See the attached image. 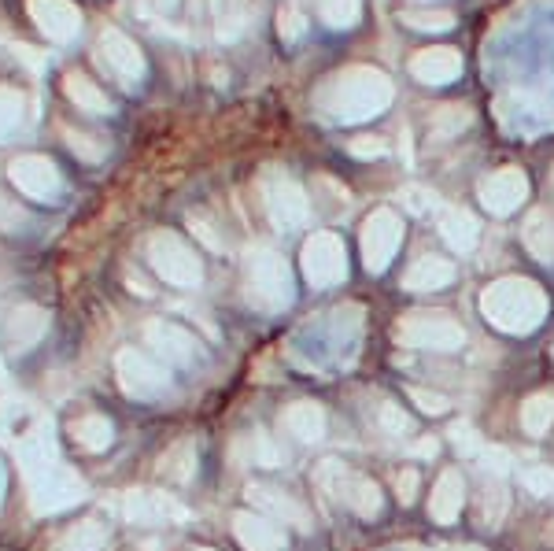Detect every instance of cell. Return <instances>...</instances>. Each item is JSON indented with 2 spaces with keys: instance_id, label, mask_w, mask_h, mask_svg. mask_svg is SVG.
<instances>
[{
  "instance_id": "11",
  "label": "cell",
  "mask_w": 554,
  "mask_h": 551,
  "mask_svg": "<svg viewBox=\"0 0 554 551\" xmlns=\"http://www.w3.org/2000/svg\"><path fill=\"white\" fill-rule=\"evenodd\" d=\"M462 503H466V478L451 466V470H444L436 478L433 492H429V518L440 522V526H451L458 511H462Z\"/></svg>"
},
{
  "instance_id": "12",
  "label": "cell",
  "mask_w": 554,
  "mask_h": 551,
  "mask_svg": "<svg viewBox=\"0 0 554 551\" xmlns=\"http://www.w3.org/2000/svg\"><path fill=\"white\" fill-rule=\"evenodd\" d=\"M455 282V263L444 256H422L418 263H410L403 274V285L410 293H440Z\"/></svg>"
},
{
  "instance_id": "8",
  "label": "cell",
  "mask_w": 554,
  "mask_h": 551,
  "mask_svg": "<svg viewBox=\"0 0 554 551\" xmlns=\"http://www.w3.org/2000/svg\"><path fill=\"white\" fill-rule=\"evenodd\" d=\"M266 204H270V215H274L277 226H285V230H292V226H303L307 222V215H311V204H307V196H303V189L292 178H270V185H266Z\"/></svg>"
},
{
  "instance_id": "3",
  "label": "cell",
  "mask_w": 554,
  "mask_h": 551,
  "mask_svg": "<svg viewBox=\"0 0 554 551\" xmlns=\"http://www.w3.org/2000/svg\"><path fill=\"white\" fill-rule=\"evenodd\" d=\"M396 341L429 352H458L466 344V326L447 311H410L396 322Z\"/></svg>"
},
{
  "instance_id": "5",
  "label": "cell",
  "mask_w": 554,
  "mask_h": 551,
  "mask_svg": "<svg viewBox=\"0 0 554 551\" xmlns=\"http://www.w3.org/2000/svg\"><path fill=\"white\" fill-rule=\"evenodd\" d=\"M399 245H403V219L392 208H377L370 219L362 222L359 248L370 274H385L392 267V259L399 256Z\"/></svg>"
},
{
  "instance_id": "25",
  "label": "cell",
  "mask_w": 554,
  "mask_h": 551,
  "mask_svg": "<svg viewBox=\"0 0 554 551\" xmlns=\"http://www.w3.org/2000/svg\"><path fill=\"white\" fill-rule=\"evenodd\" d=\"M377 422H381V429H385L388 437H403V433H410V418L403 415L396 404L377 407Z\"/></svg>"
},
{
  "instance_id": "31",
  "label": "cell",
  "mask_w": 554,
  "mask_h": 551,
  "mask_svg": "<svg viewBox=\"0 0 554 551\" xmlns=\"http://www.w3.org/2000/svg\"><path fill=\"white\" fill-rule=\"evenodd\" d=\"M436 448H440V444H436L433 437H422V441L414 444V455H436Z\"/></svg>"
},
{
  "instance_id": "19",
  "label": "cell",
  "mask_w": 554,
  "mask_h": 551,
  "mask_svg": "<svg viewBox=\"0 0 554 551\" xmlns=\"http://www.w3.org/2000/svg\"><path fill=\"white\" fill-rule=\"evenodd\" d=\"M255 500L263 503V507H270L281 522H292L296 529H311V515H307L303 503L289 500V496H277V492H270V489H255Z\"/></svg>"
},
{
  "instance_id": "10",
  "label": "cell",
  "mask_w": 554,
  "mask_h": 551,
  "mask_svg": "<svg viewBox=\"0 0 554 551\" xmlns=\"http://www.w3.org/2000/svg\"><path fill=\"white\" fill-rule=\"evenodd\" d=\"M410 74L422 82V86H447L462 74V56L458 49L436 45V49H422L410 60Z\"/></svg>"
},
{
  "instance_id": "6",
  "label": "cell",
  "mask_w": 554,
  "mask_h": 551,
  "mask_svg": "<svg viewBox=\"0 0 554 551\" xmlns=\"http://www.w3.org/2000/svg\"><path fill=\"white\" fill-rule=\"evenodd\" d=\"M303 274L314 289H333L348 278V252L337 233H314L303 245Z\"/></svg>"
},
{
  "instance_id": "4",
  "label": "cell",
  "mask_w": 554,
  "mask_h": 551,
  "mask_svg": "<svg viewBox=\"0 0 554 551\" xmlns=\"http://www.w3.org/2000/svg\"><path fill=\"white\" fill-rule=\"evenodd\" d=\"M318 481L359 518H377L385 511V496L377 489V481L362 478V474L348 470L344 463H333V459H329V463L318 470Z\"/></svg>"
},
{
  "instance_id": "14",
  "label": "cell",
  "mask_w": 554,
  "mask_h": 551,
  "mask_svg": "<svg viewBox=\"0 0 554 551\" xmlns=\"http://www.w3.org/2000/svg\"><path fill=\"white\" fill-rule=\"evenodd\" d=\"M521 241L540 263H554V219L547 211H532L521 226Z\"/></svg>"
},
{
  "instance_id": "20",
  "label": "cell",
  "mask_w": 554,
  "mask_h": 551,
  "mask_svg": "<svg viewBox=\"0 0 554 551\" xmlns=\"http://www.w3.org/2000/svg\"><path fill=\"white\" fill-rule=\"evenodd\" d=\"M167 245V256H156V263L163 267V274L167 278H174V282H196V274H200V267H196V259L185 252V248H178L174 241H163Z\"/></svg>"
},
{
  "instance_id": "1",
  "label": "cell",
  "mask_w": 554,
  "mask_h": 551,
  "mask_svg": "<svg viewBox=\"0 0 554 551\" xmlns=\"http://www.w3.org/2000/svg\"><path fill=\"white\" fill-rule=\"evenodd\" d=\"M392 93L396 89H392V78L385 71L366 67V63H351L318 89V104L337 123H370L392 104Z\"/></svg>"
},
{
  "instance_id": "2",
  "label": "cell",
  "mask_w": 554,
  "mask_h": 551,
  "mask_svg": "<svg viewBox=\"0 0 554 551\" xmlns=\"http://www.w3.org/2000/svg\"><path fill=\"white\" fill-rule=\"evenodd\" d=\"M481 315L495 330L525 337L547 319V293L532 278H499L481 293Z\"/></svg>"
},
{
  "instance_id": "30",
  "label": "cell",
  "mask_w": 554,
  "mask_h": 551,
  "mask_svg": "<svg viewBox=\"0 0 554 551\" xmlns=\"http://www.w3.org/2000/svg\"><path fill=\"white\" fill-rule=\"evenodd\" d=\"M300 30H303L300 12H296V8H289V12L281 15V37H285V41H296V37H300Z\"/></svg>"
},
{
  "instance_id": "26",
  "label": "cell",
  "mask_w": 554,
  "mask_h": 551,
  "mask_svg": "<svg viewBox=\"0 0 554 551\" xmlns=\"http://www.w3.org/2000/svg\"><path fill=\"white\" fill-rule=\"evenodd\" d=\"M407 396L418 407H422L425 415H444L447 407H451V404H447V396H440V392H429V389H410Z\"/></svg>"
},
{
  "instance_id": "7",
  "label": "cell",
  "mask_w": 554,
  "mask_h": 551,
  "mask_svg": "<svg viewBox=\"0 0 554 551\" xmlns=\"http://www.w3.org/2000/svg\"><path fill=\"white\" fill-rule=\"evenodd\" d=\"M529 200V174L518 167H499L481 182V204L492 215H514Z\"/></svg>"
},
{
  "instance_id": "23",
  "label": "cell",
  "mask_w": 554,
  "mask_h": 551,
  "mask_svg": "<svg viewBox=\"0 0 554 551\" xmlns=\"http://www.w3.org/2000/svg\"><path fill=\"white\" fill-rule=\"evenodd\" d=\"M477 515H481L484 526H499L506 515V489L499 485V481H492V485H484L481 492V507H477Z\"/></svg>"
},
{
  "instance_id": "21",
  "label": "cell",
  "mask_w": 554,
  "mask_h": 551,
  "mask_svg": "<svg viewBox=\"0 0 554 551\" xmlns=\"http://www.w3.org/2000/svg\"><path fill=\"white\" fill-rule=\"evenodd\" d=\"M318 15L333 30H351L362 19V0H318Z\"/></svg>"
},
{
  "instance_id": "17",
  "label": "cell",
  "mask_w": 554,
  "mask_h": 551,
  "mask_svg": "<svg viewBox=\"0 0 554 551\" xmlns=\"http://www.w3.org/2000/svg\"><path fill=\"white\" fill-rule=\"evenodd\" d=\"M241 526H237V533H241L244 548L248 551H285V537L277 533L270 522H263V518H237Z\"/></svg>"
},
{
  "instance_id": "16",
  "label": "cell",
  "mask_w": 554,
  "mask_h": 551,
  "mask_svg": "<svg viewBox=\"0 0 554 551\" xmlns=\"http://www.w3.org/2000/svg\"><path fill=\"white\" fill-rule=\"evenodd\" d=\"M554 426V392H532L521 404V429L529 437H543Z\"/></svg>"
},
{
  "instance_id": "13",
  "label": "cell",
  "mask_w": 554,
  "mask_h": 551,
  "mask_svg": "<svg viewBox=\"0 0 554 551\" xmlns=\"http://www.w3.org/2000/svg\"><path fill=\"white\" fill-rule=\"evenodd\" d=\"M436 222H440V237L447 241V248L458 252V256L473 252L477 241H481V222L473 219L466 208H444Z\"/></svg>"
},
{
  "instance_id": "27",
  "label": "cell",
  "mask_w": 554,
  "mask_h": 551,
  "mask_svg": "<svg viewBox=\"0 0 554 551\" xmlns=\"http://www.w3.org/2000/svg\"><path fill=\"white\" fill-rule=\"evenodd\" d=\"M388 148L381 137H359V141H351V156H359V160H377V156H385Z\"/></svg>"
},
{
  "instance_id": "28",
  "label": "cell",
  "mask_w": 554,
  "mask_h": 551,
  "mask_svg": "<svg viewBox=\"0 0 554 551\" xmlns=\"http://www.w3.org/2000/svg\"><path fill=\"white\" fill-rule=\"evenodd\" d=\"M451 441H455V448H462L466 455H484V448H481V441H477V433H473L466 422L462 426H455L451 429Z\"/></svg>"
},
{
  "instance_id": "15",
  "label": "cell",
  "mask_w": 554,
  "mask_h": 551,
  "mask_svg": "<svg viewBox=\"0 0 554 551\" xmlns=\"http://www.w3.org/2000/svg\"><path fill=\"white\" fill-rule=\"evenodd\" d=\"M285 429L296 433L300 441H322V433H326V411L311 400H300V404H292L285 411Z\"/></svg>"
},
{
  "instance_id": "24",
  "label": "cell",
  "mask_w": 554,
  "mask_h": 551,
  "mask_svg": "<svg viewBox=\"0 0 554 551\" xmlns=\"http://www.w3.org/2000/svg\"><path fill=\"white\" fill-rule=\"evenodd\" d=\"M518 481L529 492H536V496H554V470H547V466H529V470H521Z\"/></svg>"
},
{
  "instance_id": "29",
  "label": "cell",
  "mask_w": 554,
  "mask_h": 551,
  "mask_svg": "<svg viewBox=\"0 0 554 551\" xmlns=\"http://www.w3.org/2000/svg\"><path fill=\"white\" fill-rule=\"evenodd\" d=\"M396 496H399V503H414V496H418V470H399Z\"/></svg>"
},
{
  "instance_id": "9",
  "label": "cell",
  "mask_w": 554,
  "mask_h": 551,
  "mask_svg": "<svg viewBox=\"0 0 554 551\" xmlns=\"http://www.w3.org/2000/svg\"><path fill=\"white\" fill-rule=\"evenodd\" d=\"M252 282L255 289L263 293L266 307H285L292 300V278L285 259L274 256V252H259L252 263Z\"/></svg>"
},
{
  "instance_id": "32",
  "label": "cell",
  "mask_w": 554,
  "mask_h": 551,
  "mask_svg": "<svg viewBox=\"0 0 554 551\" xmlns=\"http://www.w3.org/2000/svg\"><path fill=\"white\" fill-rule=\"evenodd\" d=\"M551 182H554V174H551Z\"/></svg>"
},
{
  "instance_id": "22",
  "label": "cell",
  "mask_w": 554,
  "mask_h": 551,
  "mask_svg": "<svg viewBox=\"0 0 554 551\" xmlns=\"http://www.w3.org/2000/svg\"><path fill=\"white\" fill-rule=\"evenodd\" d=\"M410 30H422V34H444L455 26V15L447 12V8H425V12H403L399 15Z\"/></svg>"
},
{
  "instance_id": "18",
  "label": "cell",
  "mask_w": 554,
  "mask_h": 551,
  "mask_svg": "<svg viewBox=\"0 0 554 551\" xmlns=\"http://www.w3.org/2000/svg\"><path fill=\"white\" fill-rule=\"evenodd\" d=\"M473 123L470 108H462V104H444V108L433 111V119H429V134L436 141H447V137H458V130H466Z\"/></svg>"
}]
</instances>
